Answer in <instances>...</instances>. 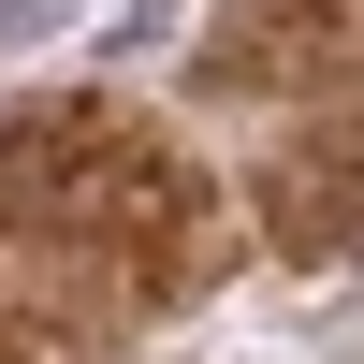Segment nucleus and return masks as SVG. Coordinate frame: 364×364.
<instances>
[{"label": "nucleus", "mask_w": 364, "mask_h": 364, "mask_svg": "<svg viewBox=\"0 0 364 364\" xmlns=\"http://www.w3.org/2000/svg\"><path fill=\"white\" fill-rule=\"evenodd\" d=\"M58 29H73V0H0V58H15V44H58Z\"/></svg>", "instance_id": "obj_1"}]
</instances>
